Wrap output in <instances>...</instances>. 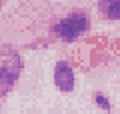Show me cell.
I'll return each mask as SVG.
<instances>
[{
	"label": "cell",
	"mask_w": 120,
	"mask_h": 114,
	"mask_svg": "<svg viewBox=\"0 0 120 114\" xmlns=\"http://www.w3.org/2000/svg\"><path fill=\"white\" fill-rule=\"evenodd\" d=\"M88 30H90V16L86 12H80V10H76V12L68 14V16H64V18H60V20L52 26V32H54L62 42H68V44L76 42L78 38H80L82 34H86Z\"/></svg>",
	"instance_id": "6da1fadb"
},
{
	"label": "cell",
	"mask_w": 120,
	"mask_h": 114,
	"mask_svg": "<svg viewBox=\"0 0 120 114\" xmlns=\"http://www.w3.org/2000/svg\"><path fill=\"white\" fill-rule=\"evenodd\" d=\"M22 72V58L12 48L0 50V98L6 96L14 88L18 76Z\"/></svg>",
	"instance_id": "7a4b0ae2"
},
{
	"label": "cell",
	"mask_w": 120,
	"mask_h": 114,
	"mask_svg": "<svg viewBox=\"0 0 120 114\" xmlns=\"http://www.w3.org/2000/svg\"><path fill=\"white\" fill-rule=\"evenodd\" d=\"M54 86L60 90V92H72L74 86H76V76H74V70L66 60H58L54 66Z\"/></svg>",
	"instance_id": "3957f363"
},
{
	"label": "cell",
	"mask_w": 120,
	"mask_h": 114,
	"mask_svg": "<svg viewBox=\"0 0 120 114\" xmlns=\"http://www.w3.org/2000/svg\"><path fill=\"white\" fill-rule=\"evenodd\" d=\"M98 10L106 20H120V0H98Z\"/></svg>",
	"instance_id": "277c9868"
},
{
	"label": "cell",
	"mask_w": 120,
	"mask_h": 114,
	"mask_svg": "<svg viewBox=\"0 0 120 114\" xmlns=\"http://www.w3.org/2000/svg\"><path fill=\"white\" fill-rule=\"evenodd\" d=\"M94 104L98 106L100 110H104V112H110V108H112L110 100H108V98L104 96L102 92H96V94H94Z\"/></svg>",
	"instance_id": "5b68a950"
},
{
	"label": "cell",
	"mask_w": 120,
	"mask_h": 114,
	"mask_svg": "<svg viewBox=\"0 0 120 114\" xmlns=\"http://www.w3.org/2000/svg\"><path fill=\"white\" fill-rule=\"evenodd\" d=\"M0 8H2V0H0Z\"/></svg>",
	"instance_id": "8992f818"
}]
</instances>
